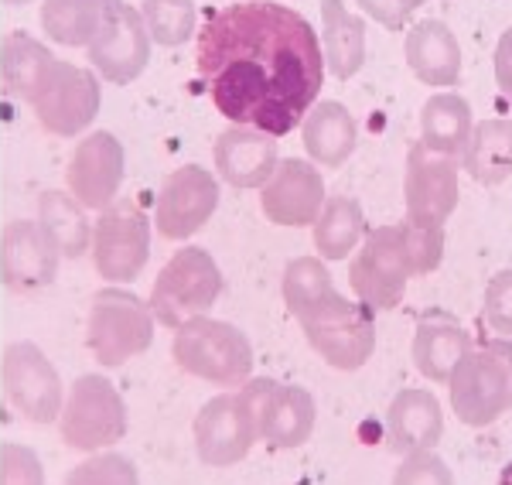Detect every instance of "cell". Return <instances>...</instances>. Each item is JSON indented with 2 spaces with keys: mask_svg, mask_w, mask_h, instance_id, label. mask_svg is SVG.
<instances>
[{
  "mask_svg": "<svg viewBox=\"0 0 512 485\" xmlns=\"http://www.w3.org/2000/svg\"><path fill=\"white\" fill-rule=\"evenodd\" d=\"M198 76L236 127L287 137L325 86L321 41L304 14L277 0H239L198 28Z\"/></svg>",
  "mask_w": 512,
  "mask_h": 485,
  "instance_id": "6da1fadb",
  "label": "cell"
},
{
  "mask_svg": "<svg viewBox=\"0 0 512 485\" xmlns=\"http://www.w3.org/2000/svg\"><path fill=\"white\" fill-rule=\"evenodd\" d=\"M448 400L461 424L489 427L512 410V339L472 345L448 380Z\"/></svg>",
  "mask_w": 512,
  "mask_h": 485,
  "instance_id": "7a4b0ae2",
  "label": "cell"
},
{
  "mask_svg": "<svg viewBox=\"0 0 512 485\" xmlns=\"http://www.w3.org/2000/svg\"><path fill=\"white\" fill-rule=\"evenodd\" d=\"M171 356L181 373L216 386V390H239L253 376V345L233 322L219 318H192L175 328Z\"/></svg>",
  "mask_w": 512,
  "mask_h": 485,
  "instance_id": "3957f363",
  "label": "cell"
},
{
  "mask_svg": "<svg viewBox=\"0 0 512 485\" xmlns=\"http://www.w3.org/2000/svg\"><path fill=\"white\" fill-rule=\"evenodd\" d=\"M154 311L127 287H110L93 294L86 318V345L103 369L127 366L154 345Z\"/></svg>",
  "mask_w": 512,
  "mask_h": 485,
  "instance_id": "277c9868",
  "label": "cell"
},
{
  "mask_svg": "<svg viewBox=\"0 0 512 485\" xmlns=\"http://www.w3.org/2000/svg\"><path fill=\"white\" fill-rule=\"evenodd\" d=\"M127 404L113 380L99 373H86L65 390V404L59 414V434L65 448L96 455L110 451L127 438Z\"/></svg>",
  "mask_w": 512,
  "mask_h": 485,
  "instance_id": "5b68a950",
  "label": "cell"
},
{
  "mask_svg": "<svg viewBox=\"0 0 512 485\" xmlns=\"http://www.w3.org/2000/svg\"><path fill=\"white\" fill-rule=\"evenodd\" d=\"M222 298V270L216 257L202 246H181V250L161 267L151 287L154 322L181 328L192 318H202L216 308Z\"/></svg>",
  "mask_w": 512,
  "mask_h": 485,
  "instance_id": "8992f818",
  "label": "cell"
},
{
  "mask_svg": "<svg viewBox=\"0 0 512 485\" xmlns=\"http://www.w3.org/2000/svg\"><path fill=\"white\" fill-rule=\"evenodd\" d=\"M304 339L318 352L325 366L338 373H355L373 359L376 352V318L366 304L332 294L321 308L301 318Z\"/></svg>",
  "mask_w": 512,
  "mask_h": 485,
  "instance_id": "52a82bcc",
  "label": "cell"
},
{
  "mask_svg": "<svg viewBox=\"0 0 512 485\" xmlns=\"http://www.w3.org/2000/svg\"><path fill=\"white\" fill-rule=\"evenodd\" d=\"M236 393L253 414L256 434L267 448L294 451L311 441L318 424V404L311 390L294 383H277L270 376H250Z\"/></svg>",
  "mask_w": 512,
  "mask_h": 485,
  "instance_id": "ba28073f",
  "label": "cell"
},
{
  "mask_svg": "<svg viewBox=\"0 0 512 485\" xmlns=\"http://www.w3.org/2000/svg\"><path fill=\"white\" fill-rule=\"evenodd\" d=\"M0 386L14 414L28 424H59L65 404V383L45 349L28 339L11 342L0 359Z\"/></svg>",
  "mask_w": 512,
  "mask_h": 485,
  "instance_id": "9c48e42d",
  "label": "cell"
},
{
  "mask_svg": "<svg viewBox=\"0 0 512 485\" xmlns=\"http://www.w3.org/2000/svg\"><path fill=\"white\" fill-rule=\"evenodd\" d=\"M151 216L134 202H113L99 212L93 226V257L96 274L110 287H127L144 274L151 260Z\"/></svg>",
  "mask_w": 512,
  "mask_h": 485,
  "instance_id": "30bf717a",
  "label": "cell"
},
{
  "mask_svg": "<svg viewBox=\"0 0 512 485\" xmlns=\"http://www.w3.org/2000/svg\"><path fill=\"white\" fill-rule=\"evenodd\" d=\"M414 277L403 253L396 226H379L366 233L359 250L349 257V287L355 301L366 304L369 311H393L407 298V284Z\"/></svg>",
  "mask_w": 512,
  "mask_h": 485,
  "instance_id": "8fae6325",
  "label": "cell"
},
{
  "mask_svg": "<svg viewBox=\"0 0 512 485\" xmlns=\"http://www.w3.org/2000/svg\"><path fill=\"white\" fill-rule=\"evenodd\" d=\"M219 178L202 164H181L164 178L158 199H154L151 226L171 243H185L209 226L219 209Z\"/></svg>",
  "mask_w": 512,
  "mask_h": 485,
  "instance_id": "7c38bea8",
  "label": "cell"
},
{
  "mask_svg": "<svg viewBox=\"0 0 512 485\" xmlns=\"http://www.w3.org/2000/svg\"><path fill=\"white\" fill-rule=\"evenodd\" d=\"M103 106V86L93 69H82L76 62H55L52 76L41 86L31 110L41 130L52 137H82L99 117Z\"/></svg>",
  "mask_w": 512,
  "mask_h": 485,
  "instance_id": "4fadbf2b",
  "label": "cell"
},
{
  "mask_svg": "<svg viewBox=\"0 0 512 485\" xmlns=\"http://www.w3.org/2000/svg\"><path fill=\"white\" fill-rule=\"evenodd\" d=\"M123 175H127V151L120 137L113 130H89L79 137L65 168V192L86 212H103L117 202Z\"/></svg>",
  "mask_w": 512,
  "mask_h": 485,
  "instance_id": "5bb4252c",
  "label": "cell"
},
{
  "mask_svg": "<svg viewBox=\"0 0 512 485\" xmlns=\"http://www.w3.org/2000/svg\"><path fill=\"white\" fill-rule=\"evenodd\" d=\"M256 421L236 390H219L192 421V445L202 465L233 468L256 448Z\"/></svg>",
  "mask_w": 512,
  "mask_h": 485,
  "instance_id": "9a60e30c",
  "label": "cell"
},
{
  "mask_svg": "<svg viewBox=\"0 0 512 485\" xmlns=\"http://www.w3.org/2000/svg\"><path fill=\"white\" fill-rule=\"evenodd\" d=\"M151 48L154 41L147 35L144 18L134 4H123L106 18L99 28V35L89 41V69L96 72L99 82H110V86H130L144 76V69L151 65Z\"/></svg>",
  "mask_w": 512,
  "mask_h": 485,
  "instance_id": "2e32d148",
  "label": "cell"
},
{
  "mask_svg": "<svg viewBox=\"0 0 512 485\" xmlns=\"http://www.w3.org/2000/svg\"><path fill=\"white\" fill-rule=\"evenodd\" d=\"M461 164L437 154L424 144H410L407 151V171H403V205H407V219L417 223L444 226L458 209L461 185H458Z\"/></svg>",
  "mask_w": 512,
  "mask_h": 485,
  "instance_id": "e0dca14e",
  "label": "cell"
},
{
  "mask_svg": "<svg viewBox=\"0 0 512 485\" xmlns=\"http://www.w3.org/2000/svg\"><path fill=\"white\" fill-rule=\"evenodd\" d=\"M328 199L325 178L318 164L304 158H280L274 175L260 188V209L274 226L304 229L318 219L321 205Z\"/></svg>",
  "mask_w": 512,
  "mask_h": 485,
  "instance_id": "ac0fdd59",
  "label": "cell"
},
{
  "mask_svg": "<svg viewBox=\"0 0 512 485\" xmlns=\"http://www.w3.org/2000/svg\"><path fill=\"white\" fill-rule=\"evenodd\" d=\"M59 253L35 219H11L0 236V284L11 294H38L59 281Z\"/></svg>",
  "mask_w": 512,
  "mask_h": 485,
  "instance_id": "d6986e66",
  "label": "cell"
},
{
  "mask_svg": "<svg viewBox=\"0 0 512 485\" xmlns=\"http://www.w3.org/2000/svg\"><path fill=\"white\" fill-rule=\"evenodd\" d=\"M212 161H216V178H222L229 188H243V192L246 188H263L280 161L277 137L233 123L212 144Z\"/></svg>",
  "mask_w": 512,
  "mask_h": 485,
  "instance_id": "ffe728a7",
  "label": "cell"
},
{
  "mask_svg": "<svg viewBox=\"0 0 512 485\" xmlns=\"http://www.w3.org/2000/svg\"><path fill=\"white\" fill-rule=\"evenodd\" d=\"M444 438V410L431 390H400L386 407V445L396 455L434 451Z\"/></svg>",
  "mask_w": 512,
  "mask_h": 485,
  "instance_id": "44dd1931",
  "label": "cell"
},
{
  "mask_svg": "<svg viewBox=\"0 0 512 485\" xmlns=\"http://www.w3.org/2000/svg\"><path fill=\"white\" fill-rule=\"evenodd\" d=\"M475 339L465 325L448 311H427L417 322L414 342H410V356H414V369L424 380L448 383L454 366L465 359Z\"/></svg>",
  "mask_w": 512,
  "mask_h": 485,
  "instance_id": "7402d4cb",
  "label": "cell"
},
{
  "mask_svg": "<svg viewBox=\"0 0 512 485\" xmlns=\"http://www.w3.org/2000/svg\"><path fill=\"white\" fill-rule=\"evenodd\" d=\"M301 144L311 164L338 171L359 147V123L345 103L318 100L301 120Z\"/></svg>",
  "mask_w": 512,
  "mask_h": 485,
  "instance_id": "603a6c76",
  "label": "cell"
},
{
  "mask_svg": "<svg viewBox=\"0 0 512 485\" xmlns=\"http://www.w3.org/2000/svg\"><path fill=\"white\" fill-rule=\"evenodd\" d=\"M403 55H407V65H410V72H414V79H420L424 86L448 89L461 79V45L444 21H434V18L417 21L414 28L407 31Z\"/></svg>",
  "mask_w": 512,
  "mask_h": 485,
  "instance_id": "cb8c5ba5",
  "label": "cell"
},
{
  "mask_svg": "<svg viewBox=\"0 0 512 485\" xmlns=\"http://www.w3.org/2000/svg\"><path fill=\"white\" fill-rule=\"evenodd\" d=\"M55 55L45 41H38L28 31H7L0 41V79L4 89L21 103H35L41 86L48 82L55 69Z\"/></svg>",
  "mask_w": 512,
  "mask_h": 485,
  "instance_id": "d4e9b609",
  "label": "cell"
},
{
  "mask_svg": "<svg viewBox=\"0 0 512 485\" xmlns=\"http://www.w3.org/2000/svg\"><path fill=\"white\" fill-rule=\"evenodd\" d=\"M321 59L335 79H352L366 65V21L345 0H321Z\"/></svg>",
  "mask_w": 512,
  "mask_h": 485,
  "instance_id": "484cf974",
  "label": "cell"
},
{
  "mask_svg": "<svg viewBox=\"0 0 512 485\" xmlns=\"http://www.w3.org/2000/svg\"><path fill=\"white\" fill-rule=\"evenodd\" d=\"M35 223L41 233L48 236V243L55 246L62 260H79L93 246V223H89L86 209L72 199L65 188H48L38 199V216Z\"/></svg>",
  "mask_w": 512,
  "mask_h": 485,
  "instance_id": "4316f807",
  "label": "cell"
},
{
  "mask_svg": "<svg viewBox=\"0 0 512 485\" xmlns=\"http://www.w3.org/2000/svg\"><path fill=\"white\" fill-rule=\"evenodd\" d=\"M123 0H41V31L62 48H89Z\"/></svg>",
  "mask_w": 512,
  "mask_h": 485,
  "instance_id": "83f0119b",
  "label": "cell"
},
{
  "mask_svg": "<svg viewBox=\"0 0 512 485\" xmlns=\"http://www.w3.org/2000/svg\"><path fill=\"white\" fill-rule=\"evenodd\" d=\"M475 117L465 96L458 93H434L420 110V144L437 154L461 161L468 141H472Z\"/></svg>",
  "mask_w": 512,
  "mask_h": 485,
  "instance_id": "f1b7e54d",
  "label": "cell"
},
{
  "mask_svg": "<svg viewBox=\"0 0 512 485\" xmlns=\"http://www.w3.org/2000/svg\"><path fill=\"white\" fill-rule=\"evenodd\" d=\"M311 240H315L318 257L325 263L349 260L359 243L366 240V212L352 195H328L321 205L318 219L311 223Z\"/></svg>",
  "mask_w": 512,
  "mask_h": 485,
  "instance_id": "f546056e",
  "label": "cell"
},
{
  "mask_svg": "<svg viewBox=\"0 0 512 485\" xmlns=\"http://www.w3.org/2000/svg\"><path fill=\"white\" fill-rule=\"evenodd\" d=\"M461 168L478 185L495 188L512 175V120L492 117L475 123L472 141H468L465 154H461Z\"/></svg>",
  "mask_w": 512,
  "mask_h": 485,
  "instance_id": "4dcf8cb0",
  "label": "cell"
},
{
  "mask_svg": "<svg viewBox=\"0 0 512 485\" xmlns=\"http://www.w3.org/2000/svg\"><path fill=\"white\" fill-rule=\"evenodd\" d=\"M335 294V281L332 270L321 257H294L284 267V277H280V298H284L287 311L301 322L311 311L321 308L328 298Z\"/></svg>",
  "mask_w": 512,
  "mask_h": 485,
  "instance_id": "1f68e13d",
  "label": "cell"
},
{
  "mask_svg": "<svg viewBox=\"0 0 512 485\" xmlns=\"http://www.w3.org/2000/svg\"><path fill=\"white\" fill-rule=\"evenodd\" d=\"M140 18L154 45L181 48L198 31V7L195 0H140Z\"/></svg>",
  "mask_w": 512,
  "mask_h": 485,
  "instance_id": "d6a6232c",
  "label": "cell"
},
{
  "mask_svg": "<svg viewBox=\"0 0 512 485\" xmlns=\"http://www.w3.org/2000/svg\"><path fill=\"white\" fill-rule=\"evenodd\" d=\"M396 233H400L403 253H407V263L414 270V277H427L441 267L444 260V226H431V223H417V219H403L396 223Z\"/></svg>",
  "mask_w": 512,
  "mask_h": 485,
  "instance_id": "836d02e7",
  "label": "cell"
},
{
  "mask_svg": "<svg viewBox=\"0 0 512 485\" xmlns=\"http://www.w3.org/2000/svg\"><path fill=\"white\" fill-rule=\"evenodd\" d=\"M65 485H140V472L127 455L110 448L86 455V462L65 475Z\"/></svg>",
  "mask_w": 512,
  "mask_h": 485,
  "instance_id": "e575fe53",
  "label": "cell"
},
{
  "mask_svg": "<svg viewBox=\"0 0 512 485\" xmlns=\"http://www.w3.org/2000/svg\"><path fill=\"white\" fill-rule=\"evenodd\" d=\"M482 318L495 339H512V267L499 270V274L485 284Z\"/></svg>",
  "mask_w": 512,
  "mask_h": 485,
  "instance_id": "d590c367",
  "label": "cell"
},
{
  "mask_svg": "<svg viewBox=\"0 0 512 485\" xmlns=\"http://www.w3.org/2000/svg\"><path fill=\"white\" fill-rule=\"evenodd\" d=\"M0 485H45V465L38 451L21 441H7L0 448Z\"/></svg>",
  "mask_w": 512,
  "mask_h": 485,
  "instance_id": "8d00e7d4",
  "label": "cell"
},
{
  "mask_svg": "<svg viewBox=\"0 0 512 485\" xmlns=\"http://www.w3.org/2000/svg\"><path fill=\"white\" fill-rule=\"evenodd\" d=\"M393 485H454V472L437 451H417L403 455L393 472Z\"/></svg>",
  "mask_w": 512,
  "mask_h": 485,
  "instance_id": "74e56055",
  "label": "cell"
},
{
  "mask_svg": "<svg viewBox=\"0 0 512 485\" xmlns=\"http://www.w3.org/2000/svg\"><path fill=\"white\" fill-rule=\"evenodd\" d=\"M355 4H359V11L366 14V18H373L376 24H383V28H390V31H400L410 18V11L400 0H355Z\"/></svg>",
  "mask_w": 512,
  "mask_h": 485,
  "instance_id": "f35d334b",
  "label": "cell"
},
{
  "mask_svg": "<svg viewBox=\"0 0 512 485\" xmlns=\"http://www.w3.org/2000/svg\"><path fill=\"white\" fill-rule=\"evenodd\" d=\"M492 69H495V86H499V93L512 100V28L502 31L499 41H495Z\"/></svg>",
  "mask_w": 512,
  "mask_h": 485,
  "instance_id": "ab89813d",
  "label": "cell"
},
{
  "mask_svg": "<svg viewBox=\"0 0 512 485\" xmlns=\"http://www.w3.org/2000/svg\"><path fill=\"white\" fill-rule=\"evenodd\" d=\"M400 4H403V7H407V11H417V7H424V4H427V0H400Z\"/></svg>",
  "mask_w": 512,
  "mask_h": 485,
  "instance_id": "60d3db41",
  "label": "cell"
},
{
  "mask_svg": "<svg viewBox=\"0 0 512 485\" xmlns=\"http://www.w3.org/2000/svg\"><path fill=\"white\" fill-rule=\"evenodd\" d=\"M499 485H512V465L506 468V472L499 475Z\"/></svg>",
  "mask_w": 512,
  "mask_h": 485,
  "instance_id": "b9f144b4",
  "label": "cell"
},
{
  "mask_svg": "<svg viewBox=\"0 0 512 485\" xmlns=\"http://www.w3.org/2000/svg\"><path fill=\"white\" fill-rule=\"evenodd\" d=\"M4 4H7V7H28L31 0H4Z\"/></svg>",
  "mask_w": 512,
  "mask_h": 485,
  "instance_id": "7bdbcfd3",
  "label": "cell"
}]
</instances>
